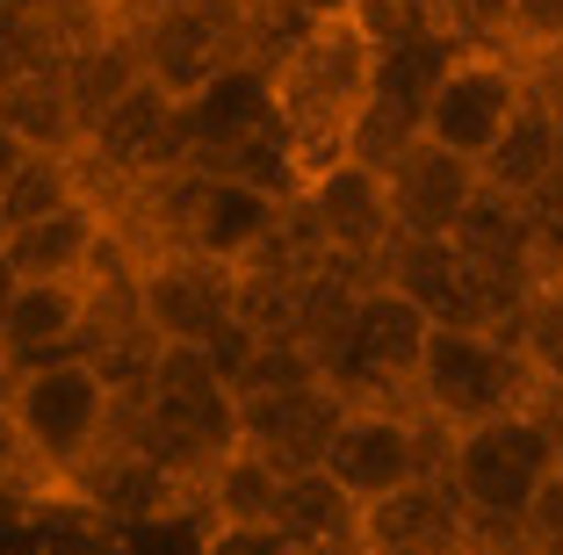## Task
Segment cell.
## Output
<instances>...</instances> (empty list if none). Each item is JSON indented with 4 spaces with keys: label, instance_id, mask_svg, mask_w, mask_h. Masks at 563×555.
Instances as JSON below:
<instances>
[{
    "label": "cell",
    "instance_id": "6da1fadb",
    "mask_svg": "<svg viewBox=\"0 0 563 555\" xmlns=\"http://www.w3.org/2000/svg\"><path fill=\"white\" fill-rule=\"evenodd\" d=\"M275 115L289 131V152L303 166V188L318 174H332L340 159H354V137H362L368 95H376V36L354 15L311 22L297 44L282 51L275 66Z\"/></svg>",
    "mask_w": 563,
    "mask_h": 555
},
{
    "label": "cell",
    "instance_id": "7a4b0ae2",
    "mask_svg": "<svg viewBox=\"0 0 563 555\" xmlns=\"http://www.w3.org/2000/svg\"><path fill=\"white\" fill-rule=\"evenodd\" d=\"M8 419H15L22 455H30V484L73 498V484L87 476V462L117 441V390H109L87 360H58V368L15 376Z\"/></svg>",
    "mask_w": 563,
    "mask_h": 555
},
{
    "label": "cell",
    "instance_id": "3957f363",
    "mask_svg": "<svg viewBox=\"0 0 563 555\" xmlns=\"http://www.w3.org/2000/svg\"><path fill=\"white\" fill-rule=\"evenodd\" d=\"M412 404L455 441V433H477V425H492V419L534 411L542 404V382H534L528 354H520L514 340L433 325L427 354H419V376H412Z\"/></svg>",
    "mask_w": 563,
    "mask_h": 555
},
{
    "label": "cell",
    "instance_id": "277c9868",
    "mask_svg": "<svg viewBox=\"0 0 563 555\" xmlns=\"http://www.w3.org/2000/svg\"><path fill=\"white\" fill-rule=\"evenodd\" d=\"M427 318L405 303L390 281L354 296V311L340 318L325 346H318V376L347 404H412V376H419V354H427Z\"/></svg>",
    "mask_w": 563,
    "mask_h": 555
},
{
    "label": "cell",
    "instance_id": "5b68a950",
    "mask_svg": "<svg viewBox=\"0 0 563 555\" xmlns=\"http://www.w3.org/2000/svg\"><path fill=\"white\" fill-rule=\"evenodd\" d=\"M549 476H556V441H549L542 404L448 441V484H455V498H463L470 520L520 526L528 506L549 490Z\"/></svg>",
    "mask_w": 563,
    "mask_h": 555
},
{
    "label": "cell",
    "instance_id": "8992f818",
    "mask_svg": "<svg viewBox=\"0 0 563 555\" xmlns=\"http://www.w3.org/2000/svg\"><path fill=\"white\" fill-rule=\"evenodd\" d=\"M325 476L362 512L419 476H448V433L419 404H354L325 447Z\"/></svg>",
    "mask_w": 563,
    "mask_h": 555
},
{
    "label": "cell",
    "instance_id": "52a82bcc",
    "mask_svg": "<svg viewBox=\"0 0 563 555\" xmlns=\"http://www.w3.org/2000/svg\"><path fill=\"white\" fill-rule=\"evenodd\" d=\"M520 101H528V73H520L506 51H463V58L441 73V87L427 95L419 137L455 152V159H470V166H484Z\"/></svg>",
    "mask_w": 563,
    "mask_h": 555
},
{
    "label": "cell",
    "instance_id": "ba28073f",
    "mask_svg": "<svg viewBox=\"0 0 563 555\" xmlns=\"http://www.w3.org/2000/svg\"><path fill=\"white\" fill-rule=\"evenodd\" d=\"M347 397L332 390L325 376L297 382V390H267V397H239V447L253 462H267L275 476H303L325 469V447L347 419Z\"/></svg>",
    "mask_w": 563,
    "mask_h": 555
},
{
    "label": "cell",
    "instance_id": "9c48e42d",
    "mask_svg": "<svg viewBox=\"0 0 563 555\" xmlns=\"http://www.w3.org/2000/svg\"><path fill=\"white\" fill-rule=\"evenodd\" d=\"M354 548L362 555H463L470 548V512L448 476H419V484L390 490L354 520Z\"/></svg>",
    "mask_w": 563,
    "mask_h": 555
},
{
    "label": "cell",
    "instance_id": "30bf717a",
    "mask_svg": "<svg viewBox=\"0 0 563 555\" xmlns=\"http://www.w3.org/2000/svg\"><path fill=\"white\" fill-rule=\"evenodd\" d=\"M303 210H311L318 238H325L332 260H368L383 267L390 238H398V217H390V180L362 159H340L332 174H318L303 188Z\"/></svg>",
    "mask_w": 563,
    "mask_h": 555
},
{
    "label": "cell",
    "instance_id": "8fae6325",
    "mask_svg": "<svg viewBox=\"0 0 563 555\" xmlns=\"http://www.w3.org/2000/svg\"><path fill=\"white\" fill-rule=\"evenodd\" d=\"M0 354L15 376L87 360V281H22L0 325Z\"/></svg>",
    "mask_w": 563,
    "mask_h": 555
},
{
    "label": "cell",
    "instance_id": "7c38bea8",
    "mask_svg": "<svg viewBox=\"0 0 563 555\" xmlns=\"http://www.w3.org/2000/svg\"><path fill=\"white\" fill-rule=\"evenodd\" d=\"M390 217H398V238H448L455 231V217L477 202V166L470 159H455V152H441V145H405L398 152V166H390Z\"/></svg>",
    "mask_w": 563,
    "mask_h": 555
},
{
    "label": "cell",
    "instance_id": "4fadbf2b",
    "mask_svg": "<svg viewBox=\"0 0 563 555\" xmlns=\"http://www.w3.org/2000/svg\"><path fill=\"white\" fill-rule=\"evenodd\" d=\"M101 238H109V217L80 196V202H66L58 217H44V224L8 231L0 260L15 267V281H87L95 260H101Z\"/></svg>",
    "mask_w": 563,
    "mask_h": 555
},
{
    "label": "cell",
    "instance_id": "5bb4252c",
    "mask_svg": "<svg viewBox=\"0 0 563 555\" xmlns=\"http://www.w3.org/2000/svg\"><path fill=\"white\" fill-rule=\"evenodd\" d=\"M477 180L506 202H534L542 188H556V109L528 87V101L514 109L506 137L492 145V159L477 166Z\"/></svg>",
    "mask_w": 563,
    "mask_h": 555
},
{
    "label": "cell",
    "instance_id": "9a60e30c",
    "mask_svg": "<svg viewBox=\"0 0 563 555\" xmlns=\"http://www.w3.org/2000/svg\"><path fill=\"white\" fill-rule=\"evenodd\" d=\"M354 498L340 484H332L325 469H303V476H282V498H275V534L282 541H297L303 555H325L340 548V541H354Z\"/></svg>",
    "mask_w": 563,
    "mask_h": 555
},
{
    "label": "cell",
    "instance_id": "2e32d148",
    "mask_svg": "<svg viewBox=\"0 0 563 555\" xmlns=\"http://www.w3.org/2000/svg\"><path fill=\"white\" fill-rule=\"evenodd\" d=\"M0 131H15L30 152H80V115H73V95H66V66L0 87Z\"/></svg>",
    "mask_w": 563,
    "mask_h": 555
},
{
    "label": "cell",
    "instance_id": "e0dca14e",
    "mask_svg": "<svg viewBox=\"0 0 563 555\" xmlns=\"http://www.w3.org/2000/svg\"><path fill=\"white\" fill-rule=\"evenodd\" d=\"M66 202H80V166H73V152H30L22 174L0 188V224L8 231L44 224V217H58Z\"/></svg>",
    "mask_w": 563,
    "mask_h": 555
},
{
    "label": "cell",
    "instance_id": "ac0fdd59",
    "mask_svg": "<svg viewBox=\"0 0 563 555\" xmlns=\"http://www.w3.org/2000/svg\"><path fill=\"white\" fill-rule=\"evenodd\" d=\"M275 498H282V476L239 447V455L210 476L202 512H210V526H267V520H275Z\"/></svg>",
    "mask_w": 563,
    "mask_h": 555
},
{
    "label": "cell",
    "instance_id": "d6986e66",
    "mask_svg": "<svg viewBox=\"0 0 563 555\" xmlns=\"http://www.w3.org/2000/svg\"><path fill=\"white\" fill-rule=\"evenodd\" d=\"M520 354H528L534 382H542V397H563V281H549V289H534V303L520 311Z\"/></svg>",
    "mask_w": 563,
    "mask_h": 555
},
{
    "label": "cell",
    "instance_id": "ffe728a7",
    "mask_svg": "<svg viewBox=\"0 0 563 555\" xmlns=\"http://www.w3.org/2000/svg\"><path fill=\"white\" fill-rule=\"evenodd\" d=\"M520 534H528V555H563V476H549V490L528 506Z\"/></svg>",
    "mask_w": 563,
    "mask_h": 555
},
{
    "label": "cell",
    "instance_id": "44dd1931",
    "mask_svg": "<svg viewBox=\"0 0 563 555\" xmlns=\"http://www.w3.org/2000/svg\"><path fill=\"white\" fill-rule=\"evenodd\" d=\"M202 555H303L297 541H282L275 526H210Z\"/></svg>",
    "mask_w": 563,
    "mask_h": 555
},
{
    "label": "cell",
    "instance_id": "7402d4cb",
    "mask_svg": "<svg viewBox=\"0 0 563 555\" xmlns=\"http://www.w3.org/2000/svg\"><path fill=\"white\" fill-rule=\"evenodd\" d=\"M22 484H30V455H22V433L0 404V490H22Z\"/></svg>",
    "mask_w": 563,
    "mask_h": 555
},
{
    "label": "cell",
    "instance_id": "603a6c76",
    "mask_svg": "<svg viewBox=\"0 0 563 555\" xmlns=\"http://www.w3.org/2000/svg\"><path fill=\"white\" fill-rule=\"evenodd\" d=\"M22 159H30V145H22L15 131H0V188H8V180L22 174Z\"/></svg>",
    "mask_w": 563,
    "mask_h": 555
},
{
    "label": "cell",
    "instance_id": "cb8c5ba5",
    "mask_svg": "<svg viewBox=\"0 0 563 555\" xmlns=\"http://www.w3.org/2000/svg\"><path fill=\"white\" fill-rule=\"evenodd\" d=\"M542 419H549V441H556V476H563V397H542Z\"/></svg>",
    "mask_w": 563,
    "mask_h": 555
},
{
    "label": "cell",
    "instance_id": "d4e9b609",
    "mask_svg": "<svg viewBox=\"0 0 563 555\" xmlns=\"http://www.w3.org/2000/svg\"><path fill=\"white\" fill-rule=\"evenodd\" d=\"M239 15H253V22H267V15H282V8H289V0H232Z\"/></svg>",
    "mask_w": 563,
    "mask_h": 555
},
{
    "label": "cell",
    "instance_id": "484cf974",
    "mask_svg": "<svg viewBox=\"0 0 563 555\" xmlns=\"http://www.w3.org/2000/svg\"><path fill=\"white\" fill-rule=\"evenodd\" d=\"M15 289H22V281H15V267L0 260V325H8V303H15Z\"/></svg>",
    "mask_w": 563,
    "mask_h": 555
},
{
    "label": "cell",
    "instance_id": "4316f807",
    "mask_svg": "<svg viewBox=\"0 0 563 555\" xmlns=\"http://www.w3.org/2000/svg\"><path fill=\"white\" fill-rule=\"evenodd\" d=\"M8 390H15V368H8V354H0V404H8Z\"/></svg>",
    "mask_w": 563,
    "mask_h": 555
},
{
    "label": "cell",
    "instance_id": "83f0119b",
    "mask_svg": "<svg viewBox=\"0 0 563 555\" xmlns=\"http://www.w3.org/2000/svg\"><path fill=\"white\" fill-rule=\"evenodd\" d=\"M556 188H563V115H556Z\"/></svg>",
    "mask_w": 563,
    "mask_h": 555
},
{
    "label": "cell",
    "instance_id": "f1b7e54d",
    "mask_svg": "<svg viewBox=\"0 0 563 555\" xmlns=\"http://www.w3.org/2000/svg\"><path fill=\"white\" fill-rule=\"evenodd\" d=\"M325 555H362V548H354V541H340V548H325Z\"/></svg>",
    "mask_w": 563,
    "mask_h": 555
},
{
    "label": "cell",
    "instance_id": "f546056e",
    "mask_svg": "<svg viewBox=\"0 0 563 555\" xmlns=\"http://www.w3.org/2000/svg\"><path fill=\"white\" fill-rule=\"evenodd\" d=\"M109 8H131V0H109Z\"/></svg>",
    "mask_w": 563,
    "mask_h": 555
},
{
    "label": "cell",
    "instance_id": "4dcf8cb0",
    "mask_svg": "<svg viewBox=\"0 0 563 555\" xmlns=\"http://www.w3.org/2000/svg\"><path fill=\"white\" fill-rule=\"evenodd\" d=\"M0 245H8V224H0Z\"/></svg>",
    "mask_w": 563,
    "mask_h": 555
},
{
    "label": "cell",
    "instance_id": "1f68e13d",
    "mask_svg": "<svg viewBox=\"0 0 563 555\" xmlns=\"http://www.w3.org/2000/svg\"><path fill=\"white\" fill-rule=\"evenodd\" d=\"M463 555H477V548H463Z\"/></svg>",
    "mask_w": 563,
    "mask_h": 555
}]
</instances>
